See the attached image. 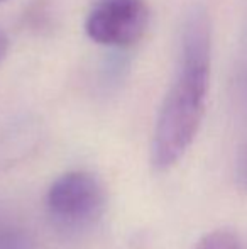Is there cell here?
<instances>
[{
    "instance_id": "277c9868",
    "label": "cell",
    "mask_w": 247,
    "mask_h": 249,
    "mask_svg": "<svg viewBox=\"0 0 247 249\" xmlns=\"http://www.w3.org/2000/svg\"><path fill=\"white\" fill-rule=\"evenodd\" d=\"M0 249H37V246L22 224L0 213Z\"/></svg>"
},
{
    "instance_id": "5b68a950",
    "label": "cell",
    "mask_w": 247,
    "mask_h": 249,
    "mask_svg": "<svg viewBox=\"0 0 247 249\" xmlns=\"http://www.w3.org/2000/svg\"><path fill=\"white\" fill-rule=\"evenodd\" d=\"M193 249H242L237 234L229 229H218L201 237Z\"/></svg>"
},
{
    "instance_id": "7a4b0ae2",
    "label": "cell",
    "mask_w": 247,
    "mask_h": 249,
    "mask_svg": "<svg viewBox=\"0 0 247 249\" xmlns=\"http://www.w3.org/2000/svg\"><path fill=\"white\" fill-rule=\"evenodd\" d=\"M105 194L95 175L68 171L51 183L46 194V209L54 222L68 227L90 224L102 213Z\"/></svg>"
},
{
    "instance_id": "52a82bcc",
    "label": "cell",
    "mask_w": 247,
    "mask_h": 249,
    "mask_svg": "<svg viewBox=\"0 0 247 249\" xmlns=\"http://www.w3.org/2000/svg\"><path fill=\"white\" fill-rule=\"evenodd\" d=\"M7 50H9V39H7L5 33L0 29V61L5 58L7 54Z\"/></svg>"
},
{
    "instance_id": "8992f818",
    "label": "cell",
    "mask_w": 247,
    "mask_h": 249,
    "mask_svg": "<svg viewBox=\"0 0 247 249\" xmlns=\"http://www.w3.org/2000/svg\"><path fill=\"white\" fill-rule=\"evenodd\" d=\"M235 180H237L239 187L247 192V141L239 151L237 163H235Z\"/></svg>"
},
{
    "instance_id": "3957f363",
    "label": "cell",
    "mask_w": 247,
    "mask_h": 249,
    "mask_svg": "<svg viewBox=\"0 0 247 249\" xmlns=\"http://www.w3.org/2000/svg\"><path fill=\"white\" fill-rule=\"evenodd\" d=\"M149 24L144 0H95L85 20L92 41L103 46L127 48L139 43Z\"/></svg>"
},
{
    "instance_id": "6da1fadb",
    "label": "cell",
    "mask_w": 247,
    "mask_h": 249,
    "mask_svg": "<svg viewBox=\"0 0 247 249\" xmlns=\"http://www.w3.org/2000/svg\"><path fill=\"white\" fill-rule=\"evenodd\" d=\"M210 61V19L201 7H193L183 24L176 76L154 125L151 161L156 170L175 166L197 138L207 104Z\"/></svg>"
},
{
    "instance_id": "ba28073f",
    "label": "cell",
    "mask_w": 247,
    "mask_h": 249,
    "mask_svg": "<svg viewBox=\"0 0 247 249\" xmlns=\"http://www.w3.org/2000/svg\"><path fill=\"white\" fill-rule=\"evenodd\" d=\"M0 2H3V0H0Z\"/></svg>"
}]
</instances>
